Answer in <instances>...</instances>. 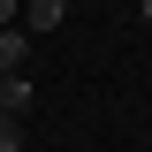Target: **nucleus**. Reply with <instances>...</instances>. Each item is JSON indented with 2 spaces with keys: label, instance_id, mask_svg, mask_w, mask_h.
<instances>
[{
  "label": "nucleus",
  "instance_id": "f257e3e1",
  "mask_svg": "<svg viewBox=\"0 0 152 152\" xmlns=\"http://www.w3.org/2000/svg\"><path fill=\"white\" fill-rule=\"evenodd\" d=\"M61 15H69V0H23V31H31V38L61 31Z\"/></svg>",
  "mask_w": 152,
  "mask_h": 152
},
{
  "label": "nucleus",
  "instance_id": "f03ea898",
  "mask_svg": "<svg viewBox=\"0 0 152 152\" xmlns=\"http://www.w3.org/2000/svg\"><path fill=\"white\" fill-rule=\"evenodd\" d=\"M23 61H31V31H23V23H8V31H0V76L23 69Z\"/></svg>",
  "mask_w": 152,
  "mask_h": 152
},
{
  "label": "nucleus",
  "instance_id": "7ed1b4c3",
  "mask_svg": "<svg viewBox=\"0 0 152 152\" xmlns=\"http://www.w3.org/2000/svg\"><path fill=\"white\" fill-rule=\"evenodd\" d=\"M23 107H31V76L8 69V76H0V114H23Z\"/></svg>",
  "mask_w": 152,
  "mask_h": 152
},
{
  "label": "nucleus",
  "instance_id": "20e7f679",
  "mask_svg": "<svg viewBox=\"0 0 152 152\" xmlns=\"http://www.w3.org/2000/svg\"><path fill=\"white\" fill-rule=\"evenodd\" d=\"M0 152H23V114H0Z\"/></svg>",
  "mask_w": 152,
  "mask_h": 152
},
{
  "label": "nucleus",
  "instance_id": "39448f33",
  "mask_svg": "<svg viewBox=\"0 0 152 152\" xmlns=\"http://www.w3.org/2000/svg\"><path fill=\"white\" fill-rule=\"evenodd\" d=\"M23 15V0H0V31H8V23H15Z\"/></svg>",
  "mask_w": 152,
  "mask_h": 152
},
{
  "label": "nucleus",
  "instance_id": "423d86ee",
  "mask_svg": "<svg viewBox=\"0 0 152 152\" xmlns=\"http://www.w3.org/2000/svg\"><path fill=\"white\" fill-rule=\"evenodd\" d=\"M137 15H145V31H152V0H145V8H137Z\"/></svg>",
  "mask_w": 152,
  "mask_h": 152
},
{
  "label": "nucleus",
  "instance_id": "0eeeda50",
  "mask_svg": "<svg viewBox=\"0 0 152 152\" xmlns=\"http://www.w3.org/2000/svg\"><path fill=\"white\" fill-rule=\"evenodd\" d=\"M69 8H76V0H69Z\"/></svg>",
  "mask_w": 152,
  "mask_h": 152
}]
</instances>
